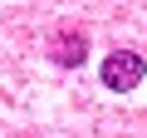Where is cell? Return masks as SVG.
<instances>
[{
    "instance_id": "obj_1",
    "label": "cell",
    "mask_w": 147,
    "mask_h": 138,
    "mask_svg": "<svg viewBox=\"0 0 147 138\" xmlns=\"http://www.w3.org/2000/svg\"><path fill=\"white\" fill-rule=\"evenodd\" d=\"M98 79H103L108 94H132V89L147 79V59H142L137 49H113V54L98 64Z\"/></svg>"
},
{
    "instance_id": "obj_2",
    "label": "cell",
    "mask_w": 147,
    "mask_h": 138,
    "mask_svg": "<svg viewBox=\"0 0 147 138\" xmlns=\"http://www.w3.org/2000/svg\"><path fill=\"white\" fill-rule=\"evenodd\" d=\"M49 59L64 64V69H79V64L88 59V40H84V30H59V35L49 40Z\"/></svg>"
}]
</instances>
